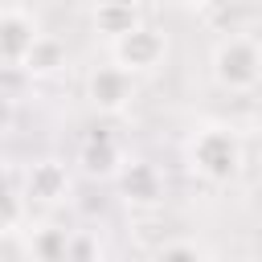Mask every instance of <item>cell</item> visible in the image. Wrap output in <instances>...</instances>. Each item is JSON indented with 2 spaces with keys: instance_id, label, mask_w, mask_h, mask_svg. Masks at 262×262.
<instances>
[{
  "instance_id": "8992f818",
  "label": "cell",
  "mask_w": 262,
  "mask_h": 262,
  "mask_svg": "<svg viewBox=\"0 0 262 262\" xmlns=\"http://www.w3.org/2000/svg\"><path fill=\"white\" fill-rule=\"evenodd\" d=\"M29 196L53 205L57 196H66V168L61 164H37L29 172Z\"/></svg>"
},
{
  "instance_id": "3957f363",
  "label": "cell",
  "mask_w": 262,
  "mask_h": 262,
  "mask_svg": "<svg viewBox=\"0 0 262 262\" xmlns=\"http://www.w3.org/2000/svg\"><path fill=\"white\" fill-rule=\"evenodd\" d=\"M86 94H90V102H94L98 111H123V106L131 102V94H135V82H131L127 70H119V66H102V70L90 74Z\"/></svg>"
},
{
  "instance_id": "52a82bcc",
  "label": "cell",
  "mask_w": 262,
  "mask_h": 262,
  "mask_svg": "<svg viewBox=\"0 0 262 262\" xmlns=\"http://www.w3.org/2000/svg\"><path fill=\"white\" fill-rule=\"evenodd\" d=\"M94 25L115 41V37H123V33H131V29L139 25V12H135L127 0H106V4L94 12Z\"/></svg>"
},
{
  "instance_id": "9c48e42d",
  "label": "cell",
  "mask_w": 262,
  "mask_h": 262,
  "mask_svg": "<svg viewBox=\"0 0 262 262\" xmlns=\"http://www.w3.org/2000/svg\"><path fill=\"white\" fill-rule=\"evenodd\" d=\"M16 217H20V205H16L8 192H0V229H8Z\"/></svg>"
},
{
  "instance_id": "7a4b0ae2",
  "label": "cell",
  "mask_w": 262,
  "mask_h": 262,
  "mask_svg": "<svg viewBox=\"0 0 262 262\" xmlns=\"http://www.w3.org/2000/svg\"><path fill=\"white\" fill-rule=\"evenodd\" d=\"M115 57H119V70L135 74V70H151L160 57H164V37L156 29H143L135 25L131 33L115 37Z\"/></svg>"
},
{
  "instance_id": "5b68a950",
  "label": "cell",
  "mask_w": 262,
  "mask_h": 262,
  "mask_svg": "<svg viewBox=\"0 0 262 262\" xmlns=\"http://www.w3.org/2000/svg\"><path fill=\"white\" fill-rule=\"evenodd\" d=\"M37 37H41L37 25L25 12H16V8H4L0 12V57L4 61H20L25 66V57H29V49H33Z\"/></svg>"
},
{
  "instance_id": "6da1fadb",
  "label": "cell",
  "mask_w": 262,
  "mask_h": 262,
  "mask_svg": "<svg viewBox=\"0 0 262 262\" xmlns=\"http://www.w3.org/2000/svg\"><path fill=\"white\" fill-rule=\"evenodd\" d=\"M254 41L250 37H225L213 53V70L225 86H254Z\"/></svg>"
},
{
  "instance_id": "30bf717a",
  "label": "cell",
  "mask_w": 262,
  "mask_h": 262,
  "mask_svg": "<svg viewBox=\"0 0 262 262\" xmlns=\"http://www.w3.org/2000/svg\"><path fill=\"white\" fill-rule=\"evenodd\" d=\"M8 123H12V102L0 94V135H4V127H8Z\"/></svg>"
},
{
  "instance_id": "ba28073f",
  "label": "cell",
  "mask_w": 262,
  "mask_h": 262,
  "mask_svg": "<svg viewBox=\"0 0 262 262\" xmlns=\"http://www.w3.org/2000/svg\"><path fill=\"white\" fill-rule=\"evenodd\" d=\"M160 262H201V254H196V246H188V242H172V246L160 250Z\"/></svg>"
},
{
  "instance_id": "277c9868",
  "label": "cell",
  "mask_w": 262,
  "mask_h": 262,
  "mask_svg": "<svg viewBox=\"0 0 262 262\" xmlns=\"http://www.w3.org/2000/svg\"><path fill=\"white\" fill-rule=\"evenodd\" d=\"M192 168L209 180H225L233 172V139L225 131H205L192 139Z\"/></svg>"
}]
</instances>
